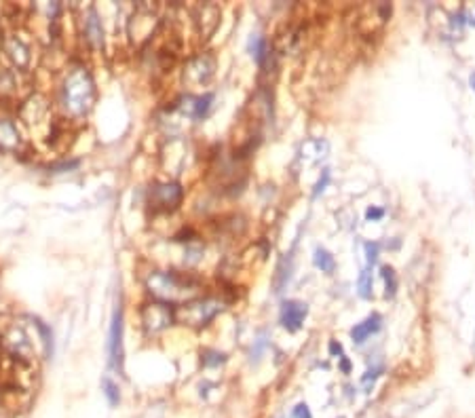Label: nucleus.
Masks as SVG:
<instances>
[{"mask_svg":"<svg viewBox=\"0 0 475 418\" xmlns=\"http://www.w3.org/2000/svg\"><path fill=\"white\" fill-rule=\"evenodd\" d=\"M59 103L70 119H83L95 103V83L85 66H74L61 81Z\"/></svg>","mask_w":475,"mask_h":418,"instance_id":"obj_1","label":"nucleus"},{"mask_svg":"<svg viewBox=\"0 0 475 418\" xmlns=\"http://www.w3.org/2000/svg\"><path fill=\"white\" fill-rule=\"evenodd\" d=\"M146 288L152 298L165 304H186L201 292V281L192 275L176 270H156L146 279Z\"/></svg>","mask_w":475,"mask_h":418,"instance_id":"obj_2","label":"nucleus"},{"mask_svg":"<svg viewBox=\"0 0 475 418\" xmlns=\"http://www.w3.org/2000/svg\"><path fill=\"white\" fill-rule=\"evenodd\" d=\"M0 351L17 361L32 364L34 355H37V346H34L30 330L23 324L15 321L0 332Z\"/></svg>","mask_w":475,"mask_h":418,"instance_id":"obj_3","label":"nucleus"},{"mask_svg":"<svg viewBox=\"0 0 475 418\" xmlns=\"http://www.w3.org/2000/svg\"><path fill=\"white\" fill-rule=\"evenodd\" d=\"M222 308H224V302L220 298H194L176 310V319L190 328H203V326H208Z\"/></svg>","mask_w":475,"mask_h":418,"instance_id":"obj_4","label":"nucleus"},{"mask_svg":"<svg viewBox=\"0 0 475 418\" xmlns=\"http://www.w3.org/2000/svg\"><path fill=\"white\" fill-rule=\"evenodd\" d=\"M140 319H142V328L148 336L159 334L163 330H167L176 321V308L172 304L165 302H148L142 306L140 310Z\"/></svg>","mask_w":475,"mask_h":418,"instance_id":"obj_5","label":"nucleus"},{"mask_svg":"<svg viewBox=\"0 0 475 418\" xmlns=\"http://www.w3.org/2000/svg\"><path fill=\"white\" fill-rule=\"evenodd\" d=\"M216 72V57L212 53H199L190 57L184 66V85L203 87L212 81Z\"/></svg>","mask_w":475,"mask_h":418,"instance_id":"obj_6","label":"nucleus"},{"mask_svg":"<svg viewBox=\"0 0 475 418\" xmlns=\"http://www.w3.org/2000/svg\"><path fill=\"white\" fill-rule=\"evenodd\" d=\"M184 190L178 182H161L150 186L148 190V205L152 212H174L182 203Z\"/></svg>","mask_w":475,"mask_h":418,"instance_id":"obj_7","label":"nucleus"},{"mask_svg":"<svg viewBox=\"0 0 475 418\" xmlns=\"http://www.w3.org/2000/svg\"><path fill=\"white\" fill-rule=\"evenodd\" d=\"M3 51H5V55L11 59V63L17 70H28L30 68V63H32V51H30L28 41L21 37L19 32L7 34V37L3 39Z\"/></svg>","mask_w":475,"mask_h":418,"instance_id":"obj_8","label":"nucleus"},{"mask_svg":"<svg viewBox=\"0 0 475 418\" xmlns=\"http://www.w3.org/2000/svg\"><path fill=\"white\" fill-rule=\"evenodd\" d=\"M214 101V93H205V95H184L176 101V108L192 121H203L210 115Z\"/></svg>","mask_w":475,"mask_h":418,"instance_id":"obj_9","label":"nucleus"},{"mask_svg":"<svg viewBox=\"0 0 475 418\" xmlns=\"http://www.w3.org/2000/svg\"><path fill=\"white\" fill-rule=\"evenodd\" d=\"M309 315V306L300 302V300H285L281 304V312H279V321L287 332H298Z\"/></svg>","mask_w":475,"mask_h":418,"instance_id":"obj_10","label":"nucleus"},{"mask_svg":"<svg viewBox=\"0 0 475 418\" xmlns=\"http://www.w3.org/2000/svg\"><path fill=\"white\" fill-rule=\"evenodd\" d=\"M49 115V103L43 95H32L28 97L23 103H21V108H19V117L23 123L28 125H39L47 119Z\"/></svg>","mask_w":475,"mask_h":418,"instance_id":"obj_11","label":"nucleus"},{"mask_svg":"<svg viewBox=\"0 0 475 418\" xmlns=\"http://www.w3.org/2000/svg\"><path fill=\"white\" fill-rule=\"evenodd\" d=\"M108 353H110V364L114 368H121V361H123V308L121 306L114 310V315H112Z\"/></svg>","mask_w":475,"mask_h":418,"instance_id":"obj_12","label":"nucleus"},{"mask_svg":"<svg viewBox=\"0 0 475 418\" xmlns=\"http://www.w3.org/2000/svg\"><path fill=\"white\" fill-rule=\"evenodd\" d=\"M21 131L11 119H0V150L19 152L21 150Z\"/></svg>","mask_w":475,"mask_h":418,"instance_id":"obj_13","label":"nucleus"},{"mask_svg":"<svg viewBox=\"0 0 475 418\" xmlns=\"http://www.w3.org/2000/svg\"><path fill=\"white\" fill-rule=\"evenodd\" d=\"M85 39L91 47L101 49L104 47V26H101L99 13L95 11V7H89L85 13Z\"/></svg>","mask_w":475,"mask_h":418,"instance_id":"obj_14","label":"nucleus"},{"mask_svg":"<svg viewBox=\"0 0 475 418\" xmlns=\"http://www.w3.org/2000/svg\"><path fill=\"white\" fill-rule=\"evenodd\" d=\"M194 23L199 26V32L203 34V37H210V34L216 30L218 26V19H220V9L216 5H199L194 9Z\"/></svg>","mask_w":475,"mask_h":418,"instance_id":"obj_15","label":"nucleus"},{"mask_svg":"<svg viewBox=\"0 0 475 418\" xmlns=\"http://www.w3.org/2000/svg\"><path fill=\"white\" fill-rule=\"evenodd\" d=\"M383 328V317L378 312H372L367 319H363L361 324H355V328L351 330V338L357 344H363L370 336H374L378 330Z\"/></svg>","mask_w":475,"mask_h":418,"instance_id":"obj_16","label":"nucleus"},{"mask_svg":"<svg viewBox=\"0 0 475 418\" xmlns=\"http://www.w3.org/2000/svg\"><path fill=\"white\" fill-rule=\"evenodd\" d=\"M313 264H315L321 272H325V275H332V272L336 270V260H334V256H332L325 248H315Z\"/></svg>","mask_w":475,"mask_h":418,"instance_id":"obj_17","label":"nucleus"},{"mask_svg":"<svg viewBox=\"0 0 475 418\" xmlns=\"http://www.w3.org/2000/svg\"><path fill=\"white\" fill-rule=\"evenodd\" d=\"M250 53H252L254 61L262 66L266 55H268V41L264 37H260V34H254V37L250 39Z\"/></svg>","mask_w":475,"mask_h":418,"instance_id":"obj_18","label":"nucleus"},{"mask_svg":"<svg viewBox=\"0 0 475 418\" xmlns=\"http://www.w3.org/2000/svg\"><path fill=\"white\" fill-rule=\"evenodd\" d=\"M372 290H374V281H372V270H370V266H365V268H361L359 279H357V294H359V298L370 300L372 298Z\"/></svg>","mask_w":475,"mask_h":418,"instance_id":"obj_19","label":"nucleus"},{"mask_svg":"<svg viewBox=\"0 0 475 418\" xmlns=\"http://www.w3.org/2000/svg\"><path fill=\"white\" fill-rule=\"evenodd\" d=\"M17 93V79L11 70L0 72V97H13Z\"/></svg>","mask_w":475,"mask_h":418,"instance_id":"obj_20","label":"nucleus"},{"mask_svg":"<svg viewBox=\"0 0 475 418\" xmlns=\"http://www.w3.org/2000/svg\"><path fill=\"white\" fill-rule=\"evenodd\" d=\"M381 275L385 279V298H393L397 294V275L391 266H383Z\"/></svg>","mask_w":475,"mask_h":418,"instance_id":"obj_21","label":"nucleus"},{"mask_svg":"<svg viewBox=\"0 0 475 418\" xmlns=\"http://www.w3.org/2000/svg\"><path fill=\"white\" fill-rule=\"evenodd\" d=\"M101 391H104V395L108 397L110 406H117L121 401V393H119V387L114 385V382L110 378H104L101 380Z\"/></svg>","mask_w":475,"mask_h":418,"instance_id":"obj_22","label":"nucleus"},{"mask_svg":"<svg viewBox=\"0 0 475 418\" xmlns=\"http://www.w3.org/2000/svg\"><path fill=\"white\" fill-rule=\"evenodd\" d=\"M201 357H203V366L205 368H218L226 361V355L220 351H203Z\"/></svg>","mask_w":475,"mask_h":418,"instance_id":"obj_23","label":"nucleus"},{"mask_svg":"<svg viewBox=\"0 0 475 418\" xmlns=\"http://www.w3.org/2000/svg\"><path fill=\"white\" fill-rule=\"evenodd\" d=\"M363 250H365V260H367V266L372 268L376 264V260H378V254H381V243L378 241H367L365 246H363Z\"/></svg>","mask_w":475,"mask_h":418,"instance_id":"obj_24","label":"nucleus"},{"mask_svg":"<svg viewBox=\"0 0 475 418\" xmlns=\"http://www.w3.org/2000/svg\"><path fill=\"white\" fill-rule=\"evenodd\" d=\"M330 180H332V173H330V169H321V176H319V180H317V184L313 186V199H317L319 195H323V190L327 188V184H330Z\"/></svg>","mask_w":475,"mask_h":418,"instance_id":"obj_25","label":"nucleus"},{"mask_svg":"<svg viewBox=\"0 0 475 418\" xmlns=\"http://www.w3.org/2000/svg\"><path fill=\"white\" fill-rule=\"evenodd\" d=\"M385 207H376V205H372V207H367L365 209V220L367 222H378V220H383L385 218Z\"/></svg>","mask_w":475,"mask_h":418,"instance_id":"obj_26","label":"nucleus"},{"mask_svg":"<svg viewBox=\"0 0 475 418\" xmlns=\"http://www.w3.org/2000/svg\"><path fill=\"white\" fill-rule=\"evenodd\" d=\"M383 372H385V366H383V364H378V366H374L372 370H367V372H365V376L361 378V380H363V385H370V382H374V380H376Z\"/></svg>","mask_w":475,"mask_h":418,"instance_id":"obj_27","label":"nucleus"},{"mask_svg":"<svg viewBox=\"0 0 475 418\" xmlns=\"http://www.w3.org/2000/svg\"><path fill=\"white\" fill-rule=\"evenodd\" d=\"M292 416H294V418H313V414H311V410H309L307 404H298V406L294 408Z\"/></svg>","mask_w":475,"mask_h":418,"instance_id":"obj_28","label":"nucleus"},{"mask_svg":"<svg viewBox=\"0 0 475 418\" xmlns=\"http://www.w3.org/2000/svg\"><path fill=\"white\" fill-rule=\"evenodd\" d=\"M327 348H330V353L334 355V357H345V353H343V344L341 342H336V340H330V344H327Z\"/></svg>","mask_w":475,"mask_h":418,"instance_id":"obj_29","label":"nucleus"},{"mask_svg":"<svg viewBox=\"0 0 475 418\" xmlns=\"http://www.w3.org/2000/svg\"><path fill=\"white\" fill-rule=\"evenodd\" d=\"M463 17H465V23H471V26H475V5H473V7H469V9L463 13Z\"/></svg>","mask_w":475,"mask_h":418,"instance_id":"obj_30","label":"nucleus"},{"mask_svg":"<svg viewBox=\"0 0 475 418\" xmlns=\"http://www.w3.org/2000/svg\"><path fill=\"white\" fill-rule=\"evenodd\" d=\"M341 370H343L345 374H349V372H351V361H349L347 357H341Z\"/></svg>","mask_w":475,"mask_h":418,"instance_id":"obj_31","label":"nucleus"},{"mask_svg":"<svg viewBox=\"0 0 475 418\" xmlns=\"http://www.w3.org/2000/svg\"><path fill=\"white\" fill-rule=\"evenodd\" d=\"M469 85H471V89L475 91V72H473V74L469 77Z\"/></svg>","mask_w":475,"mask_h":418,"instance_id":"obj_32","label":"nucleus"}]
</instances>
